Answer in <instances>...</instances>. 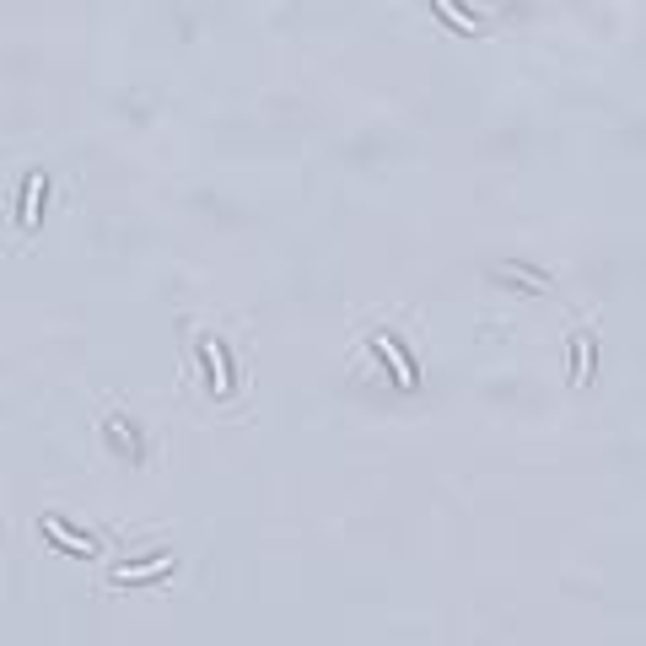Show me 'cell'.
<instances>
[{
  "label": "cell",
  "mask_w": 646,
  "mask_h": 646,
  "mask_svg": "<svg viewBox=\"0 0 646 646\" xmlns=\"http://www.w3.org/2000/svg\"><path fill=\"white\" fill-rule=\"evenodd\" d=\"M44 200H49V183L44 173H27L22 178V194H16V232H38V221H44Z\"/></svg>",
  "instance_id": "1"
},
{
  "label": "cell",
  "mask_w": 646,
  "mask_h": 646,
  "mask_svg": "<svg viewBox=\"0 0 646 646\" xmlns=\"http://www.w3.org/2000/svg\"><path fill=\"white\" fill-rule=\"evenodd\" d=\"M372 351H377V355H388V361H394V377H399V388H415V383H420V372H415L410 351H405V345H399L394 334H388V340H372Z\"/></svg>",
  "instance_id": "2"
},
{
  "label": "cell",
  "mask_w": 646,
  "mask_h": 646,
  "mask_svg": "<svg viewBox=\"0 0 646 646\" xmlns=\"http://www.w3.org/2000/svg\"><path fill=\"white\" fill-rule=\"evenodd\" d=\"M44 533L55 538L65 555H97V544H92V538H81V533H70V528H65V518H44Z\"/></svg>",
  "instance_id": "3"
},
{
  "label": "cell",
  "mask_w": 646,
  "mask_h": 646,
  "mask_svg": "<svg viewBox=\"0 0 646 646\" xmlns=\"http://www.w3.org/2000/svg\"><path fill=\"white\" fill-rule=\"evenodd\" d=\"M592 355H598V340H592V334H582V340H577V351H571V383H577V388H588Z\"/></svg>",
  "instance_id": "4"
},
{
  "label": "cell",
  "mask_w": 646,
  "mask_h": 646,
  "mask_svg": "<svg viewBox=\"0 0 646 646\" xmlns=\"http://www.w3.org/2000/svg\"><path fill=\"white\" fill-rule=\"evenodd\" d=\"M200 355H205V366H210V388L227 399V394H232V383H227V372H221V361H227V355H221V345H216V340H200Z\"/></svg>",
  "instance_id": "5"
},
{
  "label": "cell",
  "mask_w": 646,
  "mask_h": 646,
  "mask_svg": "<svg viewBox=\"0 0 646 646\" xmlns=\"http://www.w3.org/2000/svg\"><path fill=\"white\" fill-rule=\"evenodd\" d=\"M431 5H436V11H442V16H447L453 27H458V33H474V27H479V16H469V11L458 5V0H431Z\"/></svg>",
  "instance_id": "6"
}]
</instances>
